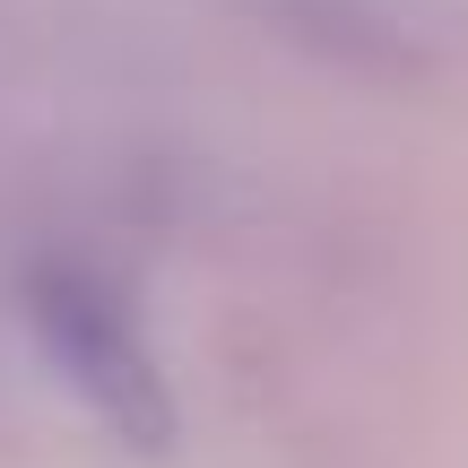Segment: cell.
<instances>
[{"instance_id": "obj_1", "label": "cell", "mask_w": 468, "mask_h": 468, "mask_svg": "<svg viewBox=\"0 0 468 468\" xmlns=\"http://www.w3.org/2000/svg\"><path fill=\"white\" fill-rule=\"evenodd\" d=\"M27 321L44 338V356L61 365V382L87 399V417L104 434H122L131 452H165L174 442V382L156 365L139 313L79 261H44L27 278Z\"/></svg>"}]
</instances>
